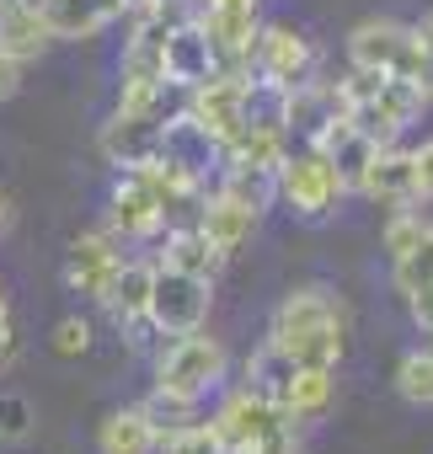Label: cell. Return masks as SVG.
<instances>
[{"mask_svg":"<svg viewBox=\"0 0 433 454\" xmlns=\"http://www.w3.org/2000/svg\"><path fill=\"white\" fill-rule=\"evenodd\" d=\"M268 342L305 369H337L342 358V300L332 289H295L273 310Z\"/></svg>","mask_w":433,"mask_h":454,"instance_id":"obj_1","label":"cell"},{"mask_svg":"<svg viewBox=\"0 0 433 454\" xmlns=\"http://www.w3.org/2000/svg\"><path fill=\"white\" fill-rule=\"evenodd\" d=\"M342 176L316 145H295L279 155V203H289L295 219H327L342 203Z\"/></svg>","mask_w":433,"mask_h":454,"instance_id":"obj_2","label":"cell"},{"mask_svg":"<svg viewBox=\"0 0 433 454\" xmlns=\"http://www.w3.org/2000/svg\"><path fill=\"white\" fill-rule=\"evenodd\" d=\"M220 380H225V348L214 342V337H203V326L171 337L155 353V385L171 390V395H182V401H203Z\"/></svg>","mask_w":433,"mask_h":454,"instance_id":"obj_3","label":"cell"},{"mask_svg":"<svg viewBox=\"0 0 433 454\" xmlns=\"http://www.w3.org/2000/svg\"><path fill=\"white\" fill-rule=\"evenodd\" d=\"M209 300H214L209 278H193V273H177V268H155L145 316L161 326V337H182V332H198L209 321Z\"/></svg>","mask_w":433,"mask_h":454,"instance_id":"obj_4","label":"cell"},{"mask_svg":"<svg viewBox=\"0 0 433 454\" xmlns=\"http://www.w3.org/2000/svg\"><path fill=\"white\" fill-rule=\"evenodd\" d=\"M241 81L247 75H220L214 70L209 81H198L193 91H187V118L220 145V150H231L247 129H241Z\"/></svg>","mask_w":433,"mask_h":454,"instance_id":"obj_5","label":"cell"},{"mask_svg":"<svg viewBox=\"0 0 433 454\" xmlns=\"http://www.w3.org/2000/svg\"><path fill=\"white\" fill-rule=\"evenodd\" d=\"M311 65H316V49L300 27L289 22H268L257 27V43H252V75L273 81V86H300L311 81Z\"/></svg>","mask_w":433,"mask_h":454,"instance_id":"obj_6","label":"cell"},{"mask_svg":"<svg viewBox=\"0 0 433 454\" xmlns=\"http://www.w3.org/2000/svg\"><path fill=\"white\" fill-rule=\"evenodd\" d=\"M150 160H161V166H171L177 176H187V182H198L203 187V176L209 171H220V160H225V150L214 145L187 113L182 118H171L166 129H161V139H155V155Z\"/></svg>","mask_w":433,"mask_h":454,"instance_id":"obj_7","label":"cell"},{"mask_svg":"<svg viewBox=\"0 0 433 454\" xmlns=\"http://www.w3.org/2000/svg\"><path fill=\"white\" fill-rule=\"evenodd\" d=\"M155 231H161V198L145 182V171L129 166L113 187V203H107V236L113 241H145Z\"/></svg>","mask_w":433,"mask_h":454,"instance_id":"obj_8","label":"cell"},{"mask_svg":"<svg viewBox=\"0 0 433 454\" xmlns=\"http://www.w3.org/2000/svg\"><path fill=\"white\" fill-rule=\"evenodd\" d=\"M273 422H284V411H279V401H268V395H257V390H236L220 411H214V422H209V433L220 438L225 449H252Z\"/></svg>","mask_w":433,"mask_h":454,"instance_id":"obj_9","label":"cell"},{"mask_svg":"<svg viewBox=\"0 0 433 454\" xmlns=\"http://www.w3.org/2000/svg\"><path fill=\"white\" fill-rule=\"evenodd\" d=\"M118 262H123V252H118V241H113L107 231L75 236V241H70V262H65V284H70L75 294H86L91 305H102V294H107L113 273H118Z\"/></svg>","mask_w":433,"mask_h":454,"instance_id":"obj_10","label":"cell"},{"mask_svg":"<svg viewBox=\"0 0 433 454\" xmlns=\"http://www.w3.org/2000/svg\"><path fill=\"white\" fill-rule=\"evenodd\" d=\"M353 192H364L369 203H385V208L417 203V166H412V150H396V145L374 150V160L364 166V176H358Z\"/></svg>","mask_w":433,"mask_h":454,"instance_id":"obj_11","label":"cell"},{"mask_svg":"<svg viewBox=\"0 0 433 454\" xmlns=\"http://www.w3.org/2000/svg\"><path fill=\"white\" fill-rule=\"evenodd\" d=\"M161 70H166V81H177V86H198V81H209L214 70H220V59H214V49H209V38L198 33L193 17H182V22L166 33V43H161Z\"/></svg>","mask_w":433,"mask_h":454,"instance_id":"obj_12","label":"cell"},{"mask_svg":"<svg viewBox=\"0 0 433 454\" xmlns=\"http://www.w3.org/2000/svg\"><path fill=\"white\" fill-rule=\"evenodd\" d=\"M257 219H263V214H252L247 203L214 192V198H203V208H198V231H203V241L220 252V257H236V252L257 236Z\"/></svg>","mask_w":433,"mask_h":454,"instance_id":"obj_13","label":"cell"},{"mask_svg":"<svg viewBox=\"0 0 433 454\" xmlns=\"http://www.w3.org/2000/svg\"><path fill=\"white\" fill-rule=\"evenodd\" d=\"M123 12H129V0H43L38 6L49 38H97Z\"/></svg>","mask_w":433,"mask_h":454,"instance_id":"obj_14","label":"cell"},{"mask_svg":"<svg viewBox=\"0 0 433 454\" xmlns=\"http://www.w3.org/2000/svg\"><path fill=\"white\" fill-rule=\"evenodd\" d=\"M161 129L166 123H155L150 113H139V118H123V113H113V123L102 129V155L118 166V171H129V166H145L150 155H155V139H161Z\"/></svg>","mask_w":433,"mask_h":454,"instance_id":"obj_15","label":"cell"},{"mask_svg":"<svg viewBox=\"0 0 433 454\" xmlns=\"http://www.w3.org/2000/svg\"><path fill=\"white\" fill-rule=\"evenodd\" d=\"M332 390H337L332 369H305V364H295L273 401H279V411H284V417L305 422V417H321V411L332 406Z\"/></svg>","mask_w":433,"mask_h":454,"instance_id":"obj_16","label":"cell"},{"mask_svg":"<svg viewBox=\"0 0 433 454\" xmlns=\"http://www.w3.org/2000/svg\"><path fill=\"white\" fill-rule=\"evenodd\" d=\"M220 192L247 203L252 214H268L279 203V166H252V160H220Z\"/></svg>","mask_w":433,"mask_h":454,"instance_id":"obj_17","label":"cell"},{"mask_svg":"<svg viewBox=\"0 0 433 454\" xmlns=\"http://www.w3.org/2000/svg\"><path fill=\"white\" fill-rule=\"evenodd\" d=\"M150 284H155V268H150V262L123 257V262H118V273H113V284H107V294H102V310H107L113 321L145 316V305H150Z\"/></svg>","mask_w":433,"mask_h":454,"instance_id":"obj_18","label":"cell"},{"mask_svg":"<svg viewBox=\"0 0 433 454\" xmlns=\"http://www.w3.org/2000/svg\"><path fill=\"white\" fill-rule=\"evenodd\" d=\"M220 262H225V257L203 241L198 224H187V231H166V257H161V268H177V273H193V278H214V273H220Z\"/></svg>","mask_w":433,"mask_h":454,"instance_id":"obj_19","label":"cell"},{"mask_svg":"<svg viewBox=\"0 0 433 454\" xmlns=\"http://www.w3.org/2000/svg\"><path fill=\"white\" fill-rule=\"evenodd\" d=\"M49 43V27L33 6H22V0H12V6H0V54L12 59H33L38 49Z\"/></svg>","mask_w":433,"mask_h":454,"instance_id":"obj_20","label":"cell"},{"mask_svg":"<svg viewBox=\"0 0 433 454\" xmlns=\"http://www.w3.org/2000/svg\"><path fill=\"white\" fill-rule=\"evenodd\" d=\"M97 449H102V454H155V427L145 422L139 406H123V411H113V417L102 422Z\"/></svg>","mask_w":433,"mask_h":454,"instance_id":"obj_21","label":"cell"},{"mask_svg":"<svg viewBox=\"0 0 433 454\" xmlns=\"http://www.w3.org/2000/svg\"><path fill=\"white\" fill-rule=\"evenodd\" d=\"M289 369H295V358L284 353V348H273V342H263L252 358H247V390H257V395H279V385L289 380Z\"/></svg>","mask_w":433,"mask_h":454,"instance_id":"obj_22","label":"cell"},{"mask_svg":"<svg viewBox=\"0 0 433 454\" xmlns=\"http://www.w3.org/2000/svg\"><path fill=\"white\" fill-rule=\"evenodd\" d=\"M193 406H198V401H182V395H171V390H161V385L139 401V411H145V422L155 427V438L187 427V422H193Z\"/></svg>","mask_w":433,"mask_h":454,"instance_id":"obj_23","label":"cell"},{"mask_svg":"<svg viewBox=\"0 0 433 454\" xmlns=\"http://www.w3.org/2000/svg\"><path fill=\"white\" fill-rule=\"evenodd\" d=\"M396 390H401V401H412V406H433V353H406L401 364H396Z\"/></svg>","mask_w":433,"mask_h":454,"instance_id":"obj_24","label":"cell"},{"mask_svg":"<svg viewBox=\"0 0 433 454\" xmlns=\"http://www.w3.org/2000/svg\"><path fill=\"white\" fill-rule=\"evenodd\" d=\"M390 278H396V289H401V294H412V289L433 284V224L422 231V241H417V247H412L406 257H396Z\"/></svg>","mask_w":433,"mask_h":454,"instance_id":"obj_25","label":"cell"},{"mask_svg":"<svg viewBox=\"0 0 433 454\" xmlns=\"http://www.w3.org/2000/svg\"><path fill=\"white\" fill-rule=\"evenodd\" d=\"M422 231H428V219H422L412 203H406V208H396V214H390V224H385V252H390V262H396V257H406V252L422 241Z\"/></svg>","mask_w":433,"mask_h":454,"instance_id":"obj_26","label":"cell"},{"mask_svg":"<svg viewBox=\"0 0 433 454\" xmlns=\"http://www.w3.org/2000/svg\"><path fill=\"white\" fill-rule=\"evenodd\" d=\"M33 422H38V411L28 395H0V443H22L33 433Z\"/></svg>","mask_w":433,"mask_h":454,"instance_id":"obj_27","label":"cell"},{"mask_svg":"<svg viewBox=\"0 0 433 454\" xmlns=\"http://www.w3.org/2000/svg\"><path fill=\"white\" fill-rule=\"evenodd\" d=\"M155 449H161V454H214V449H220V438L209 433V422H187V427L155 438Z\"/></svg>","mask_w":433,"mask_h":454,"instance_id":"obj_28","label":"cell"},{"mask_svg":"<svg viewBox=\"0 0 433 454\" xmlns=\"http://www.w3.org/2000/svg\"><path fill=\"white\" fill-rule=\"evenodd\" d=\"M49 348H54L59 358H81V353H91V321H86V316H65V321H54Z\"/></svg>","mask_w":433,"mask_h":454,"instance_id":"obj_29","label":"cell"},{"mask_svg":"<svg viewBox=\"0 0 433 454\" xmlns=\"http://www.w3.org/2000/svg\"><path fill=\"white\" fill-rule=\"evenodd\" d=\"M247 454H300V438H295V417H284V422H273Z\"/></svg>","mask_w":433,"mask_h":454,"instance_id":"obj_30","label":"cell"},{"mask_svg":"<svg viewBox=\"0 0 433 454\" xmlns=\"http://www.w3.org/2000/svg\"><path fill=\"white\" fill-rule=\"evenodd\" d=\"M118 332L129 337V348H150V342L161 337V326H155L150 316H129V321H118Z\"/></svg>","mask_w":433,"mask_h":454,"instance_id":"obj_31","label":"cell"},{"mask_svg":"<svg viewBox=\"0 0 433 454\" xmlns=\"http://www.w3.org/2000/svg\"><path fill=\"white\" fill-rule=\"evenodd\" d=\"M412 166H417V198H433V139L412 150Z\"/></svg>","mask_w":433,"mask_h":454,"instance_id":"obj_32","label":"cell"},{"mask_svg":"<svg viewBox=\"0 0 433 454\" xmlns=\"http://www.w3.org/2000/svg\"><path fill=\"white\" fill-rule=\"evenodd\" d=\"M406 305H412V321H417L422 332H433V284L412 289V294H406Z\"/></svg>","mask_w":433,"mask_h":454,"instance_id":"obj_33","label":"cell"},{"mask_svg":"<svg viewBox=\"0 0 433 454\" xmlns=\"http://www.w3.org/2000/svg\"><path fill=\"white\" fill-rule=\"evenodd\" d=\"M17 86H22V59L0 54V102H6V97H17Z\"/></svg>","mask_w":433,"mask_h":454,"instance_id":"obj_34","label":"cell"},{"mask_svg":"<svg viewBox=\"0 0 433 454\" xmlns=\"http://www.w3.org/2000/svg\"><path fill=\"white\" fill-rule=\"evenodd\" d=\"M0 348L17 353V337H12V310H6V289H0Z\"/></svg>","mask_w":433,"mask_h":454,"instance_id":"obj_35","label":"cell"},{"mask_svg":"<svg viewBox=\"0 0 433 454\" xmlns=\"http://www.w3.org/2000/svg\"><path fill=\"white\" fill-rule=\"evenodd\" d=\"M412 33H417V43H422V49H428V59H433V12H428V17H422Z\"/></svg>","mask_w":433,"mask_h":454,"instance_id":"obj_36","label":"cell"},{"mask_svg":"<svg viewBox=\"0 0 433 454\" xmlns=\"http://www.w3.org/2000/svg\"><path fill=\"white\" fill-rule=\"evenodd\" d=\"M12 219H17V208H12V192H6V187H0V236H6V231H12Z\"/></svg>","mask_w":433,"mask_h":454,"instance_id":"obj_37","label":"cell"},{"mask_svg":"<svg viewBox=\"0 0 433 454\" xmlns=\"http://www.w3.org/2000/svg\"><path fill=\"white\" fill-rule=\"evenodd\" d=\"M134 6H139V0H134ZM145 6H187V0H145Z\"/></svg>","mask_w":433,"mask_h":454,"instance_id":"obj_38","label":"cell"},{"mask_svg":"<svg viewBox=\"0 0 433 454\" xmlns=\"http://www.w3.org/2000/svg\"><path fill=\"white\" fill-rule=\"evenodd\" d=\"M214 454H247V449H225V443H220V449H214Z\"/></svg>","mask_w":433,"mask_h":454,"instance_id":"obj_39","label":"cell"},{"mask_svg":"<svg viewBox=\"0 0 433 454\" xmlns=\"http://www.w3.org/2000/svg\"><path fill=\"white\" fill-rule=\"evenodd\" d=\"M22 6H33V12H38V6H43V0H22Z\"/></svg>","mask_w":433,"mask_h":454,"instance_id":"obj_40","label":"cell"},{"mask_svg":"<svg viewBox=\"0 0 433 454\" xmlns=\"http://www.w3.org/2000/svg\"><path fill=\"white\" fill-rule=\"evenodd\" d=\"M0 6H12V0H0Z\"/></svg>","mask_w":433,"mask_h":454,"instance_id":"obj_41","label":"cell"},{"mask_svg":"<svg viewBox=\"0 0 433 454\" xmlns=\"http://www.w3.org/2000/svg\"><path fill=\"white\" fill-rule=\"evenodd\" d=\"M129 6H134V0H129Z\"/></svg>","mask_w":433,"mask_h":454,"instance_id":"obj_42","label":"cell"}]
</instances>
